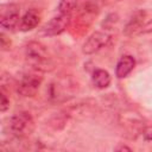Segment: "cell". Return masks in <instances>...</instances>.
<instances>
[{"instance_id":"obj_11","label":"cell","mask_w":152,"mask_h":152,"mask_svg":"<svg viewBox=\"0 0 152 152\" xmlns=\"http://www.w3.org/2000/svg\"><path fill=\"white\" fill-rule=\"evenodd\" d=\"M93 82L94 84L100 88V89H104L110 84V75L107 70L104 69H96L93 72Z\"/></svg>"},{"instance_id":"obj_16","label":"cell","mask_w":152,"mask_h":152,"mask_svg":"<svg viewBox=\"0 0 152 152\" xmlns=\"http://www.w3.org/2000/svg\"><path fill=\"white\" fill-rule=\"evenodd\" d=\"M0 40H1V48H2V50H8L10 46H11V40L7 39V37L5 36V33H1L0 34Z\"/></svg>"},{"instance_id":"obj_15","label":"cell","mask_w":152,"mask_h":152,"mask_svg":"<svg viewBox=\"0 0 152 152\" xmlns=\"http://www.w3.org/2000/svg\"><path fill=\"white\" fill-rule=\"evenodd\" d=\"M142 138L146 141H151L152 140V125L144 127V129H142Z\"/></svg>"},{"instance_id":"obj_4","label":"cell","mask_w":152,"mask_h":152,"mask_svg":"<svg viewBox=\"0 0 152 152\" xmlns=\"http://www.w3.org/2000/svg\"><path fill=\"white\" fill-rule=\"evenodd\" d=\"M42 82L43 76L40 75V71L32 69V71L21 75L17 84V91L24 97H33L38 93Z\"/></svg>"},{"instance_id":"obj_12","label":"cell","mask_w":152,"mask_h":152,"mask_svg":"<svg viewBox=\"0 0 152 152\" xmlns=\"http://www.w3.org/2000/svg\"><path fill=\"white\" fill-rule=\"evenodd\" d=\"M86 0H61L58 4V11L63 14H70L75 11H78Z\"/></svg>"},{"instance_id":"obj_13","label":"cell","mask_w":152,"mask_h":152,"mask_svg":"<svg viewBox=\"0 0 152 152\" xmlns=\"http://www.w3.org/2000/svg\"><path fill=\"white\" fill-rule=\"evenodd\" d=\"M1 102H0V110L1 112H6L8 108H10V99L7 97L6 95V91H5V88L2 87L1 88Z\"/></svg>"},{"instance_id":"obj_8","label":"cell","mask_w":152,"mask_h":152,"mask_svg":"<svg viewBox=\"0 0 152 152\" xmlns=\"http://www.w3.org/2000/svg\"><path fill=\"white\" fill-rule=\"evenodd\" d=\"M148 17H147V12L144 10L137 11L131 18L126 23L125 27H124V33L127 37H134L138 34H142V30L144 26L147 21Z\"/></svg>"},{"instance_id":"obj_7","label":"cell","mask_w":152,"mask_h":152,"mask_svg":"<svg viewBox=\"0 0 152 152\" xmlns=\"http://www.w3.org/2000/svg\"><path fill=\"white\" fill-rule=\"evenodd\" d=\"M71 21V15L70 14H63L59 13L58 15L51 18L43 27V32L45 36L49 37H53V36H58L61 33H63L68 26L70 25Z\"/></svg>"},{"instance_id":"obj_1","label":"cell","mask_w":152,"mask_h":152,"mask_svg":"<svg viewBox=\"0 0 152 152\" xmlns=\"http://www.w3.org/2000/svg\"><path fill=\"white\" fill-rule=\"evenodd\" d=\"M26 63L34 70L40 72L50 71L52 69V61L46 48L39 42H30L25 46Z\"/></svg>"},{"instance_id":"obj_10","label":"cell","mask_w":152,"mask_h":152,"mask_svg":"<svg viewBox=\"0 0 152 152\" xmlns=\"http://www.w3.org/2000/svg\"><path fill=\"white\" fill-rule=\"evenodd\" d=\"M135 66V59L131 55H125L122 56L115 66V76L118 78H125Z\"/></svg>"},{"instance_id":"obj_6","label":"cell","mask_w":152,"mask_h":152,"mask_svg":"<svg viewBox=\"0 0 152 152\" xmlns=\"http://www.w3.org/2000/svg\"><path fill=\"white\" fill-rule=\"evenodd\" d=\"M110 40V34L104 31H95L93 32L83 43L82 52L84 55H91L103 46H106Z\"/></svg>"},{"instance_id":"obj_9","label":"cell","mask_w":152,"mask_h":152,"mask_svg":"<svg viewBox=\"0 0 152 152\" xmlns=\"http://www.w3.org/2000/svg\"><path fill=\"white\" fill-rule=\"evenodd\" d=\"M39 21H40V15L38 14V12L34 10H30L20 18L18 28L21 32H28V31L36 28L38 26Z\"/></svg>"},{"instance_id":"obj_3","label":"cell","mask_w":152,"mask_h":152,"mask_svg":"<svg viewBox=\"0 0 152 152\" xmlns=\"http://www.w3.org/2000/svg\"><path fill=\"white\" fill-rule=\"evenodd\" d=\"M77 91V84L70 78H59L50 83L48 95L53 102H63L69 100Z\"/></svg>"},{"instance_id":"obj_17","label":"cell","mask_w":152,"mask_h":152,"mask_svg":"<svg viewBox=\"0 0 152 152\" xmlns=\"http://www.w3.org/2000/svg\"><path fill=\"white\" fill-rule=\"evenodd\" d=\"M116 151H132L131 147H127V146H120L116 148Z\"/></svg>"},{"instance_id":"obj_14","label":"cell","mask_w":152,"mask_h":152,"mask_svg":"<svg viewBox=\"0 0 152 152\" xmlns=\"http://www.w3.org/2000/svg\"><path fill=\"white\" fill-rule=\"evenodd\" d=\"M118 19H119V18H118V14L110 13V14L104 19V21L102 23V25H103L106 28H110L113 24H116V23H118Z\"/></svg>"},{"instance_id":"obj_2","label":"cell","mask_w":152,"mask_h":152,"mask_svg":"<svg viewBox=\"0 0 152 152\" xmlns=\"http://www.w3.org/2000/svg\"><path fill=\"white\" fill-rule=\"evenodd\" d=\"M34 120L27 112H19L10 118L8 128L13 137L24 139L30 137L34 131Z\"/></svg>"},{"instance_id":"obj_5","label":"cell","mask_w":152,"mask_h":152,"mask_svg":"<svg viewBox=\"0 0 152 152\" xmlns=\"http://www.w3.org/2000/svg\"><path fill=\"white\" fill-rule=\"evenodd\" d=\"M20 6L14 2L2 4L0 6V25L4 28L12 30L19 25Z\"/></svg>"}]
</instances>
